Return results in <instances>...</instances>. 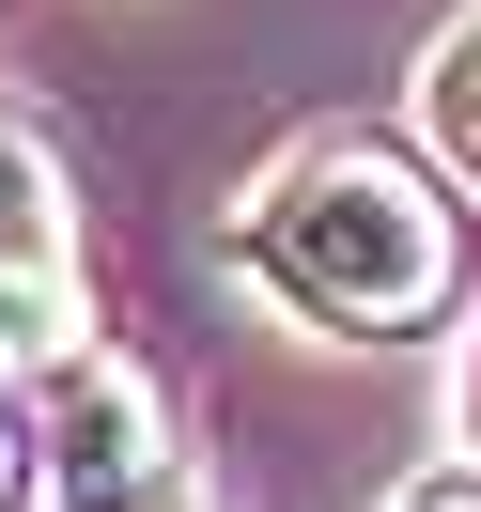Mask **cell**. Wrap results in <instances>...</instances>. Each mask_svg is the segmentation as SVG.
<instances>
[{"mask_svg":"<svg viewBox=\"0 0 481 512\" xmlns=\"http://www.w3.org/2000/svg\"><path fill=\"white\" fill-rule=\"evenodd\" d=\"M233 264H249L280 311L388 342V326H435V311H450V280H466V233H450V202L419 187L388 140H311V156H280V171L249 187Z\"/></svg>","mask_w":481,"mask_h":512,"instance_id":"obj_1","label":"cell"},{"mask_svg":"<svg viewBox=\"0 0 481 512\" xmlns=\"http://www.w3.org/2000/svg\"><path fill=\"white\" fill-rule=\"evenodd\" d=\"M16 419H32V466L63 481V512H140L171 481V404L156 373H140L125 342H47L32 373H16Z\"/></svg>","mask_w":481,"mask_h":512,"instance_id":"obj_2","label":"cell"},{"mask_svg":"<svg viewBox=\"0 0 481 512\" xmlns=\"http://www.w3.org/2000/svg\"><path fill=\"white\" fill-rule=\"evenodd\" d=\"M0 326L16 342H78V202H63V156L16 94H0Z\"/></svg>","mask_w":481,"mask_h":512,"instance_id":"obj_3","label":"cell"},{"mask_svg":"<svg viewBox=\"0 0 481 512\" xmlns=\"http://www.w3.org/2000/svg\"><path fill=\"white\" fill-rule=\"evenodd\" d=\"M419 125H435V156L481 187V16H466V32H435V63H419Z\"/></svg>","mask_w":481,"mask_h":512,"instance_id":"obj_4","label":"cell"},{"mask_svg":"<svg viewBox=\"0 0 481 512\" xmlns=\"http://www.w3.org/2000/svg\"><path fill=\"white\" fill-rule=\"evenodd\" d=\"M32 481H47L32 466V419H16V388H0V512H32Z\"/></svg>","mask_w":481,"mask_h":512,"instance_id":"obj_5","label":"cell"},{"mask_svg":"<svg viewBox=\"0 0 481 512\" xmlns=\"http://www.w3.org/2000/svg\"><path fill=\"white\" fill-rule=\"evenodd\" d=\"M388 512H481V466H435V481H404Z\"/></svg>","mask_w":481,"mask_h":512,"instance_id":"obj_6","label":"cell"},{"mask_svg":"<svg viewBox=\"0 0 481 512\" xmlns=\"http://www.w3.org/2000/svg\"><path fill=\"white\" fill-rule=\"evenodd\" d=\"M466 450H481V326H466Z\"/></svg>","mask_w":481,"mask_h":512,"instance_id":"obj_7","label":"cell"}]
</instances>
